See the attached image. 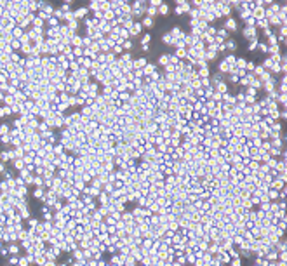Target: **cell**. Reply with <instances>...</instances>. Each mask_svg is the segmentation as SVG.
<instances>
[{"instance_id":"obj_29","label":"cell","mask_w":287,"mask_h":266,"mask_svg":"<svg viewBox=\"0 0 287 266\" xmlns=\"http://www.w3.org/2000/svg\"><path fill=\"white\" fill-rule=\"evenodd\" d=\"M113 51L117 52V54H120L124 49H122V43H115V45H113Z\"/></svg>"},{"instance_id":"obj_3","label":"cell","mask_w":287,"mask_h":266,"mask_svg":"<svg viewBox=\"0 0 287 266\" xmlns=\"http://www.w3.org/2000/svg\"><path fill=\"white\" fill-rule=\"evenodd\" d=\"M141 30H143V26H141V23H139V21H134V23H132V26L129 28V35H139L141 33Z\"/></svg>"},{"instance_id":"obj_21","label":"cell","mask_w":287,"mask_h":266,"mask_svg":"<svg viewBox=\"0 0 287 266\" xmlns=\"http://www.w3.org/2000/svg\"><path fill=\"white\" fill-rule=\"evenodd\" d=\"M174 56L178 57V59H181V57H185V59H186V49H176Z\"/></svg>"},{"instance_id":"obj_8","label":"cell","mask_w":287,"mask_h":266,"mask_svg":"<svg viewBox=\"0 0 287 266\" xmlns=\"http://www.w3.org/2000/svg\"><path fill=\"white\" fill-rule=\"evenodd\" d=\"M197 75H198V78H209V77H211L209 66H200V68H198V72H197Z\"/></svg>"},{"instance_id":"obj_38","label":"cell","mask_w":287,"mask_h":266,"mask_svg":"<svg viewBox=\"0 0 287 266\" xmlns=\"http://www.w3.org/2000/svg\"><path fill=\"white\" fill-rule=\"evenodd\" d=\"M263 33H264V37H270L273 31H272V28H266V30H263Z\"/></svg>"},{"instance_id":"obj_5","label":"cell","mask_w":287,"mask_h":266,"mask_svg":"<svg viewBox=\"0 0 287 266\" xmlns=\"http://www.w3.org/2000/svg\"><path fill=\"white\" fill-rule=\"evenodd\" d=\"M146 59L145 57H138L136 61H132V70H143L145 66H146Z\"/></svg>"},{"instance_id":"obj_36","label":"cell","mask_w":287,"mask_h":266,"mask_svg":"<svg viewBox=\"0 0 287 266\" xmlns=\"http://www.w3.org/2000/svg\"><path fill=\"white\" fill-rule=\"evenodd\" d=\"M231 266H240V259H238V257H233V261H231Z\"/></svg>"},{"instance_id":"obj_16","label":"cell","mask_w":287,"mask_h":266,"mask_svg":"<svg viewBox=\"0 0 287 266\" xmlns=\"http://www.w3.org/2000/svg\"><path fill=\"white\" fill-rule=\"evenodd\" d=\"M87 9H89V11H94V12H98V11H101V2H89Z\"/></svg>"},{"instance_id":"obj_13","label":"cell","mask_w":287,"mask_h":266,"mask_svg":"<svg viewBox=\"0 0 287 266\" xmlns=\"http://www.w3.org/2000/svg\"><path fill=\"white\" fill-rule=\"evenodd\" d=\"M70 42H72V45H75V47H80V49H82V37H80V35H73Z\"/></svg>"},{"instance_id":"obj_26","label":"cell","mask_w":287,"mask_h":266,"mask_svg":"<svg viewBox=\"0 0 287 266\" xmlns=\"http://www.w3.org/2000/svg\"><path fill=\"white\" fill-rule=\"evenodd\" d=\"M256 47H258V38H254V40H251V42H249L247 49H249V51H254Z\"/></svg>"},{"instance_id":"obj_15","label":"cell","mask_w":287,"mask_h":266,"mask_svg":"<svg viewBox=\"0 0 287 266\" xmlns=\"http://www.w3.org/2000/svg\"><path fill=\"white\" fill-rule=\"evenodd\" d=\"M165 45H174V40H172V37H171V33H164L162 35V38H160Z\"/></svg>"},{"instance_id":"obj_1","label":"cell","mask_w":287,"mask_h":266,"mask_svg":"<svg viewBox=\"0 0 287 266\" xmlns=\"http://www.w3.org/2000/svg\"><path fill=\"white\" fill-rule=\"evenodd\" d=\"M242 35H244L246 38H249V40H254V38H258V28L246 26L244 30H242Z\"/></svg>"},{"instance_id":"obj_31","label":"cell","mask_w":287,"mask_h":266,"mask_svg":"<svg viewBox=\"0 0 287 266\" xmlns=\"http://www.w3.org/2000/svg\"><path fill=\"white\" fill-rule=\"evenodd\" d=\"M17 263H19V266H28V257H21Z\"/></svg>"},{"instance_id":"obj_12","label":"cell","mask_w":287,"mask_h":266,"mask_svg":"<svg viewBox=\"0 0 287 266\" xmlns=\"http://www.w3.org/2000/svg\"><path fill=\"white\" fill-rule=\"evenodd\" d=\"M153 25H155V19H151V17H148V16H145L143 21H141V26H146V28H151Z\"/></svg>"},{"instance_id":"obj_25","label":"cell","mask_w":287,"mask_h":266,"mask_svg":"<svg viewBox=\"0 0 287 266\" xmlns=\"http://www.w3.org/2000/svg\"><path fill=\"white\" fill-rule=\"evenodd\" d=\"M285 98H287V96H285V94H278V96H277V99H278V103H280V104H282V108H284V106H285V101H287V99H285ZM277 99H275V101H277Z\"/></svg>"},{"instance_id":"obj_39","label":"cell","mask_w":287,"mask_h":266,"mask_svg":"<svg viewBox=\"0 0 287 266\" xmlns=\"http://www.w3.org/2000/svg\"><path fill=\"white\" fill-rule=\"evenodd\" d=\"M43 266H56V264H54V261H45V263H43Z\"/></svg>"},{"instance_id":"obj_7","label":"cell","mask_w":287,"mask_h":266,"mask_svg":"<svg viewBox=\"0 0 287 266\" xmlns=\"http://www.w3.org/2000/svg\"><path fill=\"white\" fill-rule=\"evenodd\" d=\"M225 47H226L228 51H231V52H233V51H237L238 43H237V40H235V38H226V40H225Z\"/></svg>"},{"instance_id":"obj_14","label":"cell","mask_w":287,"mask_h":266,"mask_svg":"<svg viewBox=\"0 0 287 266\" xmlns=\"http://www.w3.org/2000/svg\"><path fill=\"white\" fill-rule=\"evenodd\" d=\"M169 57H171V54H160L159 56V64H162V66H167L169 64Z\"/></svg>"},{"instance_id":"obj_20","label":"cell","mask_w":287,"mask_h":266,"mask_svg":"<svg viewBox=\"0 0 287 266\" xmlns=\"http://www.w3.org/2000/svg\"><path fill=\"white\" fill-rule=\"evenodd\" d=\"M150 42H151V35H150V33H145L143 38H141V45H150Z\"/></svg>"},{"instance_id":"obj_35","label":"cell","mask_w":287,"mask_h":266,"mask_svg":"<svg viewBox=\"0 0 287 266\" xmlns=\"http://www.w3.org/2000/svg\"><path fill=\"white\" fill-rule=\"evenodd\" d=\"M9 252H11V254H17V247H16V245H11V247H9Z\"/></svg>"},{"instance_id":"obj_40","label":"cell","mask_w":287,"mask_h":266,"mask_svg":"<svg viewBox=\"0 0 287 266\" xmlns=\"http://www.w3.org/2000/svg\"><path fill=\"white\" fill-rule=\"evenodd\" d=\"M141 49H143L145 52H150V45H141Z\"/></svg>"},{"instance_id":"obj_4","label":"cell","mask_w":287,"mask_h":266,"mask_svg":"<svg viewBox=\"0 0 287 266\" xmlns=\"http://www.w3.org/2000/svg\"><path fill=\"white\" fill-rule=\"evenodd\" d=\"M225 30H230V31H237V30H238L237 21H235L233 17H228V19L225 21Z\"/></svg>"},{"instance_id":"obj_2","label":"cell","mask_w":287,"mask_h":266,"mask_svg":"<svg viewBox=\"0 0 287 266\" xmlns=\"http://www.w3.org/2000/svg\"><path fill=\"white\" fill-rule=\"evenodd\" d=\"M212 87H214V91H216L217 94H221V96L228 92V84H226L225 80H221V82H217V84H214Z\"/></svg>"},{"instance_id":"obj_27","label":"cell","mask_w":287,"mask_h":266,"mask_svg":"<svg viewBox=\"0 0 287 266\" xmlns=\"http://www.w3.org/2000/svg\"><path fill=\"white\" fill-rule=\"evenodd\" d=\"M268 43H270V45H275V43H278V42H277V35H275V33H272V35L268 37Z\"/></svg>"},{"instance_id":"obj_22","label":"cell","mask_w":287,"mask_h":266,"mask_svg":"<svg viewBox=\"0 0 287 266\" xmlns=\"http://www.w3.org/2000/svg\"><path fill=\"white\" fill-rule=\"evenodd\" d=\"M256 49H259L261 52H266L268 51V43L266 42H258V47Z\"/></svg>"},{"instance_id":"obj_17","label":"cell","mask_w":287,"mask_h":266,"mask_svg":"<svg viewBox=\"0 0 287 266\" xmlns=\"http://www.w3.org/2000/svg\"><path fill=\"white\" fill-rule=\"evenodd\" d=\"M256 25H258V28H263V30L270 28V23H268V19H259V21H256Z\"/></svg>"},{"instance_id":"obj_28","label":"cell","mask_w":287,"mask_h":266,"mask_svg":"<svg viewBox=\"0 0 287 266\" xmlns=\"http://www.w3.org/2000/svg\"><path fill=\"white\" fill-rule=\"evenodd\" d=\"M228 80H230V82H233V84H238V80H240V78H238V77H237L235 73H230V77H228Z\"/></svg>"},{"instance_id":"obj_32","label":"cell","mask_w":287,"mask_h":266,"mask_svg":"<svg viewBox=\"0 0 287 266\" xmlns=\"http://www.w3.org/2000/svg\"><path fill=\"white\" fill-rule=\"evenodd\" d=\"M9 132V125H0V134H7Z\"/></svg>"},{"instance_id":"obj_37","label":"cell","mask_w":287,"mask_h":266,"mask_svg":"<svg viewBox=\"0 0 287 266\" xmlns=\"http://www.w3.org/2000/svg\"><path fill=\"white\" fill-rule=\"evenodd\" d=\"M49 25H52V26L56 28V25H58V19H56V17H51V19H49Z\"/></svg>"},{"instance_id":"obj_9","label":"cell","mask_w":287,"mask_h":266,"mask_svg":"<svg viewBox=\"0 0 287 266\" xmlns=\"http://www.w3.org/2000/svg\"><path fill=\"white\" fill-rule=\"evenodd\" d=\"M153 72H157V68H155V64L153 63H146V66L143 68V77H150Z\"/></svg>"},{"instance_id":"obj_11","label":"cell","mask_w":287,"mask_h":266,"mask_svg":"<svg viewBox=\"0 0 287 266\" xmlns=\"http://www.w3.org/2000/svg\"><path fill=\"white\" fill-rule=\"evenodd\" d=\"M145 14H146L148 17H151V19H155V17H157V14H159V11H157V7H151V5H148Z\"/></svg>"},{"instance_id":"obj_19","label":"cell","mask_w":287,"mask_h":266,"mask_svg":"<svg viewBox=\"0 0 287 266\" xmlns=\"http://www.w3.org/2000/svg\"><path fill=\"white\" fill-rule=\"evenodd\" d=\"M157 11H159V14H162V16H167V14H169V5H167V4H162V5H160Z\"/></svg>"},{"instance_id":"obj_10","label":"cell","mask_w":287,"mask_h":266,"mask_svg":"<svg viewBox=\"0 0 287 266\" xmlns=\"http://www.w3.org/2000/svg\"><path fill=\"white\" fill-rule=\"evenodd\" d=\"M223 61H225V63L230 66V70H233V68H235V61H237V56H235V54H226Z\"/></svg>"},{"instance_id":"obj_33","label":"cell","mask_w":287,"mask_h":266,"mask_svg":"<svg viewBox=\"0 0 287 266\" xmlns=\"http://www.w3.org/2000/svg\"><path fill=\"white\" fill-rule=\"evenodd\" d=\"M108 252L110 254H117V247L115 245H108Z\"/></svg>"},{"instance_id":"obj_34","label":"cell","mask_w":287,"mask_h":266,"mask_svg":"<svg viewBox=\"0 0 287 266\" xmlns=\"http://www.w3.org/2000/svg\"><path fill=\"white\" fill-rule=\"evenodd\" d=\"M174 14H179V16H183L185 12L181 11V7H178V5H176V7H174Z\"/></svg>"},{"instance_id":"obj_30","label":"cell","mask_w":287,"mask_h":266,"mask_svg":"<svg viewBox=\"0 0 287 266\" xmlns=\"http://www.w3.org/2000/svg\"><path fill=\"white\" fill-rule=\"evenodd\" d=\"M35 196H37V198H43V190H42V188L35 190Z\"/></svg>"},{"instance_id":"obj_24","label":"cell","mask_w":287,"mask_h":266,"mask_svg":"<svg viewBox=\"0 0 287 266\" xmlns=\"http://www.w3.org/2000/svg\"><path fill=\"white\" fill-rule=\"evenodd\" d=\"M246 26H251V28H256V19L251 16L249 19H246Z\"/></svg>"},{"instance_id":"obj_23","label":"cell","mask_w":287,"mask_h":266,"mask_svg":"<svg viewBox=\"0 0 287 266\" xmlns=\"http://www.w3.org/2000/svg\"><path fill=\"white\" fill-rule=\"evenodd\" d=\"M132 45H134V43H132L130 40H124V42H122V49H125V51H130Z\"/></svg>"},{"instance_id":"obj_6","label":"cell","mask_w":287,"mask_h":266,"mask_svg":"<svg viewBox=\"0 0 287 266\" xmlns=\"http://www.w3.org/2000/svg\"><path fill=\"white\" fill-rule=\"evenodd\" d=\"M87 14H89V9H87V7H78V9L73 12V16H75L77 21H78V19H84Z\"/></svg>"},{"instance_id":"obj_18","label":"cell","mask_w":287,"mask_h":266,"mask_svg":"<svg viewBox=\"0 0 287 266\" xmlns=\"http://www.w3.org/2000/svg\"><path fill=\"white\" fill-rule=\"evenodd\" d=\"M251 16H252V12H251L249 9H242V11H240V17L244 19V21H246V19H249Z\"/></svg>"}]
</instances>
